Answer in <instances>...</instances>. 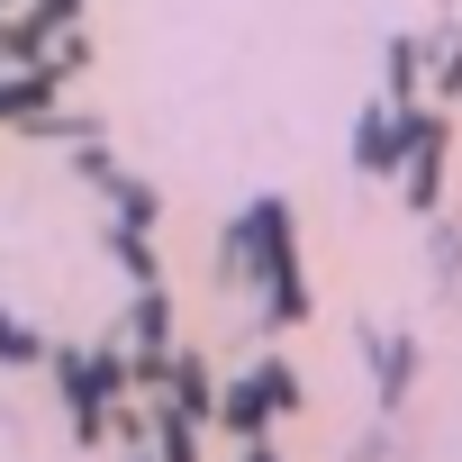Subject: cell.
Segmentation results:
<instances>
[{
	"instance_id": "1",
	"label": "cell",
	"mask_w": 462,
	"mask_h": 462,
	"mask_svg": "<svg viewBox=\"0 0 462 462\" xmlns=\"http://www.w3.org/2000/svg\"><path fill=\"white\" fill-rule=\"evenodd\" d=\"M273 408H291V372L282 363H254L236 390H226V426H236V435H263Z\"/></svg>"
},
{
	"instance_id": "2",
	"label": "cell",
	"mask_w": 462,
	"mask_h": 462,
	"mask_svg": "<svg viewBox=\"0 0 462 462\" xmlns=\"http://www.w3.org/2000/svg\"><path fill=\"white\" fill-rule=\"evenodd\" d=\"M245 462H273V453H263V444H254V453H245Z\"/></svg>"
}]
</instances>
